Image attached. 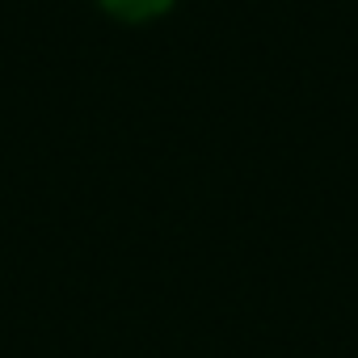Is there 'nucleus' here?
Returning a JSON list of instances; mask_svg holds the SVG:
<instances>
[{
    "instance_id": "1",
    "label": "nucleus",
    "mask_w": 358,
    "mask_h": 358,
    "mask_svg": "<svg viewBox=\"0 0 358 358\" xmlns=\"http://www.w3.org/2000/svg\"><path fill=\"white\" fill-rule=\"evenodd\" d=\"M97 5L118 22H152L173 9V0H97Z\"/></svg>"
}]
</instances>
